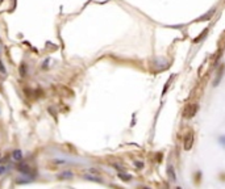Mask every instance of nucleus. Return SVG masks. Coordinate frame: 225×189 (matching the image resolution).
Masks as SVG:
<instances>
[{"instance_id": "nucleus-2", "label": "nucleus", "mask_w": 225, "mask_h": 189, "mask_svg": "<svg viewBox=\"0 0 225 189\" xmlns=\"http://www.w3.org/2000/svg\"><path fill=\"white\" fill-rule=\"evenodd\" d=\"M192 143H194V134H192V131H188L183 137V146L186 150H190L192 147Z\"/></svg>"}, {"instance_id": "nucleus-8", "label": "nucleus", "mask_w": 225, "mask_h": 189, "mask_svg": "<svg viewBox=\"0 0 225 189\" xmlns=\"http://www.w3.org/2000/svg\"><path fill=\"white\" fill-rule=\"evenodd\" d=\"M8 171V168H7V166H4V164H0V176H3L6 172Z\"/></svg>"}, {"instance_id": "nucleus-9", "label": "nucleus", "mask_w": 225, "mask_h": 189, "mask_svg": "<svg viewBox=\"0 0 225 189\" xmlns=\"http://www.w3.org/2000/svg\"><path fill=\"white\" fill-rule=\"evenodd\" d=\"M0 72H1V74H3V75H6V74H7L6 66H4V63L1 62V60H0Z\"/></svg>"}, {"instance_id": "nucleus-7", "label": "nucleus", "mask_w": 225, "mask_h": 189, "mask_svg": "<svg viewBox=\"0 0 225 189\" xmlns=\"http://www.w3.org/2000/svg\"><path fill=\"white\" fill-rule=\"evenodd\" d=\"M83 179H86V180H91V181H97V183H101L103 181V180H100V177L91 175V173H86V175H83Z\"/></svg>"}, {"instance_id": "nucleus-11", "label": "nucleus", "mask_w": 225, "mask_h": 189, "mask_svg": "<svg viewBox=\"0 0 225 189\" xmlns=\"http://www.w3.org/2000/svg\"><path fill=\"white\" fill-rule=\"evenodd\" d=\"M136 166H137V167H142L144 164H142V163H140V162H136Z\"/></svg>"}, {"instance_id": "nucleus-6", "label": "nucleus", "mask_w": 225, "mask_h": 189, "mask_svg": "<svg viewBox=\"0 0 225 189\" xmlns=\"http://www.w3.org/2000/svg\"><path fill=\"white\" fill-rule=\"evenodd\" d=\"M53 164H58V166H67V164H72L74 162L72 160H66V159H62V158H57V159H53Z\"/></svg>"}, {"instance_id": "nucleus-3", "label": "nucleus", "mask_w": 225, "mask_h": 189, "mask_svg": "<svg viewBox=\"0 0 225 189\" xmlns=\"http://www.w3.org/2000/svg\"><path fill=\"white\" fill-rule=\"evenodd\" d=\"M17 171L21 172L23 175H30V173H32L30 166H29V164H26V163H21V162H20V164L17 166Z\"/></svg>"}, {"instance_id": "nucleus-4", "label": "nucleus", "mask_w": 225, "mask_h": 189, "mask_svg": "<svg viewBox=\"0 0 225 189\" xmlns=\"http://www.w3.org/2000/svg\"><path fill=\"white\" fill-rule=\"evenodd\" d=\"M23 158H24V155H23V151L21 150H13L12 151V159H13V162H16V163H20V162H23Z\"/></svg>"}, {"instance_id": "nucleus-5", "label": "nucleus", "mask_w": 225, "mask_h": 189, "mask_svg": "<svg viewBox=\"0 0 225 189\" xmlns=\"http://www.w3.org/2000/svg\"><path fill=\"white\" fill-rule=\"evenodd\" d=\"M72 177H74V172H71V171H63L58 175L59 180H68V179H72Z\"/></svg>"}, {"instance_id": "nucleus-10", "label": "nucleus", "mask_w": 225, "mask_h": 189, "mask_svg": "<svg viewBox=\"0 0 225 189\" xmlns=\"http://www.w3.org/2000/svg\"><path fill=\"white\" fill-rule=\"evenodd\" d=\"M20 74L23 75V76H24V75H25V64H23V68H21V67H20Z\"/></svg>"}, {"instance_id": "nucleus-1", "label": "nucleus", "mask_w": 225, "mask_h": 189, "mask_svg": "<svg viewBox=\"0 0 225 189\" xmlns=\"http://www.w3.org/2000/svg\"><path fill=\"white\" fill-rule=\"evenodd\" d=\"M197 112V105L196 104H188L187 106L184 108V112H183V116L186 118H191L196 114Z\"/></svg>"}]
</instances>
